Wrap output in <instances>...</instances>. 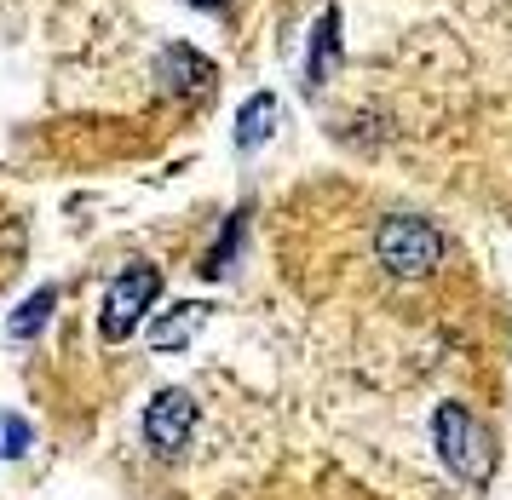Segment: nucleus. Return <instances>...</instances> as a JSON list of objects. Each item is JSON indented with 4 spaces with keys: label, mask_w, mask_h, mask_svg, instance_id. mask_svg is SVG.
I'll use <instances>...</instances> for the list:
<instances>
[{
    "label": "nucleus",
    "mask_w": 512,
    "mask_h": 500,
    "mask_svg": "<svg viewBox=\"0 0 512 500\" xmlns=\"http://www.w3.org/2000/svg\"><path fill=\"white\" fill-rule=\"evenodd\" d=\"M52 305H58V294H52V288H41V294L29 299V305H18V317H12V334H35V328L52 317Z\"/></svg>",
    "instance_id": "1a4fd4ad"
},
{
    "label": "nucleus",
    "mask_w": 512,
    "mask_h": 500,
    "mask_svg": "<svg viewBox=\"0 0 512 500\" xmlns=\"http://www.w3.org/2000/svg\"><path fill=\"white\" fill-rule=\"evenodd\" d=\"M432 443H438V460L461 483L484 489V483L495 478V437H489V426L466 409V403H443V409L432 414Z\"/></svg>",
    "instance_id": "f257e3e1"
},
{
    "label": "nucleus",
    "mask_w": 512,
    "mask_h": 500,
    "mask_svg": "<svg viewBox=\"0 0 512 500\" xmlns=\"http://www.w3.org/2000/svg\"><path fill=\"white\" fill-rule=\"evenodd\" d=\"M162 294V271L156 265H127V271L110 282V294H104V317H98V328H104V340H127L133 328L144 322V311H150V299Z\"/></svg>",
    "instance_id": "7ed1b4c3"
},
{
    "label": "nucleus",
    "mask_w": 512,
    "mask_h": 500,
    "mask_svg": "<svg viewBox=\"0 0 512 500\" xmlns=\"http://www.w3.org/2000/svg\"><path fill=\"white\" fill-rule=\"evenodd\" d=\"M29 449V426L24 420H6V426H0V455H24Z\"/></svg>",
    "instance_id": "9d476101"
},
{
    "label": "nucleus",
    "mask_w": 512,
    "mask_h": 500,
    "mask_svg": "<svg viewBox=\"0 0 512 500\" xmlns=\"http://www.w3.org/2000/svg\"><path fill=\"white\" fill-rule=\"evenodd\" d=\"M196 432V397L190 391H156V403L144 409V437L156 455H179Z\"/></svg>",
    "instance_id": "20e7f679"
},
{
    "label": "nucleus",
    "mask_w": 512,
    "mask_h": 500,
    "mask_svg": "<svg viewBox=\"0 0 512 500\" xmlns=\"http://www.w3.org/2000/svg\"><path fill=\"white\" fill-rule=\"evenodd\" d=\"M202 317H208V305H202V299H190V305H173V311H167L156 328H150V345H156V351H179V345H185L196 328H202Z\"/></svg>",
    "instance_id": "0eeeda50"
},
{
    "label": "nucleus",
    "mask_w": 512,
    "mask_h": 500,
    "mask_svg": "<svg viewBox=\"0 0 512 500\" xmlns=\"http://www.w3.org/2000/svg\"><path fill=\"white\" fill-rule=\"evenodd\" d=\"M190 6H202V12H213V6H225V0H190Z\"/></svg>",
    "instance_id": "9b49d317"
},
{
    "label": "nucleus",
    "mask_w": 512,
    "mask_h": 500,
    "mask_svg": "<svg viewBox=\"0 0 512 500\" xmlns=\"http://www.w3.org/2000/svg\"><path fill=\"white\" fill-rule=\"evenodd\" d=\"M162 69L173 75V81H185L190 92H202V87L213 81V64H208V58H196L190 46H173V52L162 58Z\"/></svg>",
    "instance_id": "6e6552de"
},
{
    "label": "nucleus",
    "mask_w": 512,
    "mask_h": 500,
    "mask_svg": "<svg viewBox=\"0 0 512 500\" xmlns=\"http://www.w3.org/2000/svg\"><path fill=\"white\" fill-rule=\"evenodd\" d=\"M271 127H277V98L271 92H254L242 104V115H236V150H259L271 138Z\"/></svg>",
    "instance_id": "423d86ee"
},
{
    "label": "nucleus",
    "mask_w": 512,
    "mask_h": 500,
    "mask_svg": "<svg viewBox=\"0 0 512 500\" xmlns=\"http://www.w3.org/2000/svg\"><path fill=\"white\" fill-rule=\"evenodd\" d=\"M374 259L392 276L420 282V276H432L443 265V230L432 219H420V213H392L374 230Z\"/></svg>",
    "instance_id": "f03ea898"
},
{
    "label": "nucleus",
    "mask_w": 512,
    "mask_h": 500,
    "mask_svg": "<svg viewBox=\"0 0 512 500\" xmlns=\"http://www.w3.org/2000/svg\"><path fill=\"white\" fill-rule=\"evenodd\" d=\"M334 64H340V12L328 6L323 18H317V35H311V58H305V87L328 81V75H334Z\"/></svg>",
    "instance_id": "39448f33"
}]
</instances>
